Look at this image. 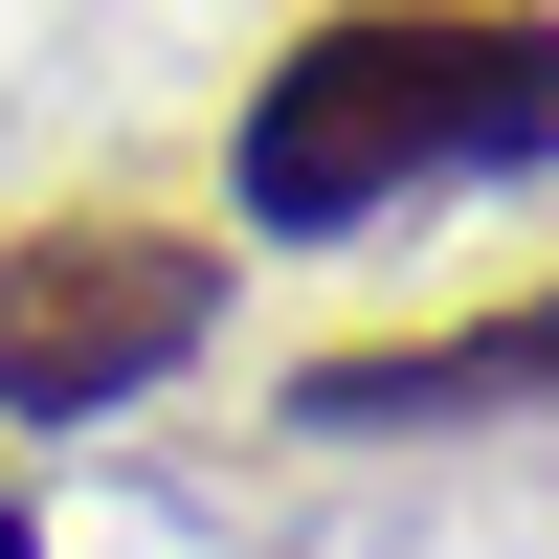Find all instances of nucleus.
Segmentation results:
<instances>
[{"mask_svg":"<svg viewBox=\"0 0 559 559\" xmlns=\"http://www.w3.org/2000/svg\"><path fill=\"white\" fill-rule=\"evenodd\" d=\"M492 403H559V292H515V313H426V336H336V358H292V426H336V448H381V426H492Z\"/></svg>","mask_w":559,"mask_h":559,"instance_id":"3","label":"nucleus"},{"mask_svg":"<svg viewBox=\"0 0 559 559\" xmlns=\"http://www.w3.org/2000/svg\"><path fill=\"white\" fill-rule=\"evenodd\" d=\"M0 559H23V515H0Z\"/></svg>","mask_w":559,"mask_h":559,"instance_id":"4","label":"nucleus"},{"mask_svg":"<svg viewBox=\"0 0 559 559\" xmlns=\"http://www.w3.org/2000/svg\"><path fill=\"white\" fill-rule=\"evenodd\" d=\"M559 157V0H336L247 68V134H224V202L269 247H336V224L471 202V179Z\"/></svg>","mask_w":559,"mask_h":559,"instance_id":"1","label":"nucleus"},{"mask_svg":"<svg viewBox=\"0 0 559 559\" xmlns=\"http://www.w3.org/2000/svg\"><path fill=\"white\" fill-rule=\"evenodd\" d=\"M224 336V247L157 202H45L0 224V426H112Z\"/></svg>","mask_w":559,"mask_h":559,"instance_id":"2","label":"nucleus"}]
</instances>
